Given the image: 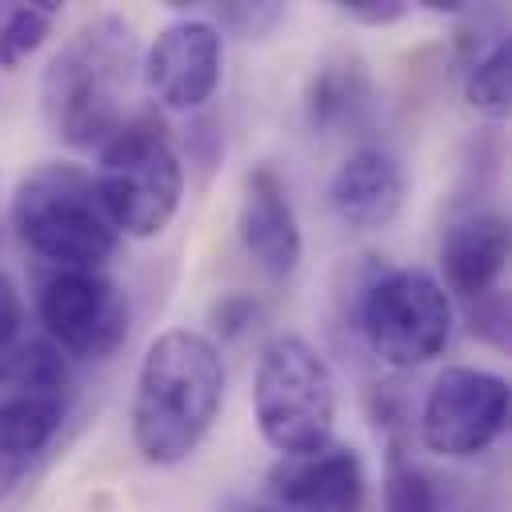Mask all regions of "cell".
I'll list each match as a JSON object with an SVG mask.
<instances>
[{"label": "cell", "instance_id": "ac0fdd59", "mask_svg": "<svg viewBox=\"0 0 512 512\" xmlns=\"http://www.w3.org/2000/svg\"><path fill=\"white\" fill-rule=\"evenodd\" d=\"M444 496L432 472L392 452L384 476V512H440Z\"/></svg>", "mask_w": 512, "mask_h": 512}, {"label": "cell", "instance_id": "6da1fadb", "mask_svg": "<svg viewBox=\"0 0 512 512\" xmlns=\"http://www.w3.org/2000/svg\"><path fill=\"white\" fill-rule=\"evenodd\" d=\"M224 404V360L220 348L192 332H160L136 372L132 392V440L148 464L172 468L188 460Z\"/></svg>", "mask_w": 512, "mask_h": 512}, {"label": "cell", "instance_id": "9c48e42d", "mask_svg": "<svg viewBox=\"0 0 512 512\" xmlns=\"http://www.w3.org/2000/svg\"><path fill=\"white\" fill-rule=\"evenodd\" d=\"M508 428V380L488 368H444L420 408V440L428 452L468 460L488 452Z\"/></svg>", "mask_w": 512, "mask_h": 512}, {"label": "cell", "instance_id": "277c9868", "mask_svg": "<svg viewBox=\"0 0 512 512\" xmlns=\"http://www.w3.org/2000/svg\"><path fill=\"white\" fill-rule=\"evenodd\" d=\"M252 408L260 436L280 456H308L332 444L336 428V376L316 344L296 332H280L264 344Z\"/></svg>", "mask_w": 512, "mask_h": 512}, {"label": "cell", "instance_id": "8fae6325", "mask_svg": "<svg viewBox=\"0 0 512 512\" xmlns=\"http://www.w3.org/2000/svg\"><path fill=\"white\" fill-rule=\"evenodd\" d=\"M280 512H360L368 472L352 444H324L308 456H280L268 472Z\"/></svg>", "mask_w": 512, "mask_h": 512}, {"label": "cell", "instance_id": "2e32d148", "mask_svg": "<svg viewBox=\"0 0 512 512\" xmlns=\"http://www.w3.org/2000/svg\"><path fill=\"white\" fill-rule=\"evenodd\" d=\"M508 84H512V40L508 32H496L464 60V96L476 112L504 120L508 116Z\"/></svg>", "mask_w": 512, "mask_h": 512}, {"label": "cell", "instance_id": "7402d4cb", "mask_svg": "<svg viewBox=\"0 0 512 512\" xmlns=\"http://www.w3.org/2000/svg\"><path fill=\"white\" fill-rule=\"evenodd\" d=\"M340 12L352 16V20H360V24H372V28H376V24L400 20V16L408 12V4H400V0H344Z\"/></svg>", "mask_w": 512, "mask_h": 512}, {"label": "cell", "instance_id": "7c38bea8", "mask_svg": "<svg viewBox=\"0 0 512 512\" xmlns=\"http://www.w3.org/2000/svg\"><path fill=\"white\" fill-rule=\"evenodd\" d=\"M236 236H240L244 252L256 260V268L268 272L272 280H284L296 272V264L304 256V240H300L296 208H292L288 188L276 176V168L256 164L252 172H244Z\"/></svg>", "mask_w": 512, "mask_h": 512}, {"label": "cell", "instance_id": "ba28073f", "mask_svg": "<svg viewBox=\"0 0 512 512\" xmlns=\"http://www.w3.org/2000/svg\"><path fill=\"white\" fill-rule=\"evenodd\" d=\"M36 316L48 340L80 360H108L128 340V296L116 280L84 268H56L36 288Z\"/></svg>", "mask_w": 512, "mask_h": 512}, {"label": "cell", "instance_id": "3957f363", "mask_svg": "<svg viewBox=\"0 0 512 512\" xmlns=\"http://www.w3.org/2000/svg\"><path fill=\"white\" fill-rule=\"evenodd\" d=\"M16 236L56 268L96 272L116 252V228L108 224L92 176L76 164L32 168L12 196Z\"/></svg>", "mask_w": 512, "mask_h": 512}, {"label": "cell", "instance_id": "52a82bcc", "mask_svg": "<svg viewBox=\"0 0 512 512\" xmlns=\"http://www.w3.org/2000/svg\"><path fill=\"white\" fill-rule=\"evenodd\" d=\"M72 404V372L52 340H28L0 356V464L24 472L52 448Z\"/></svg>", "mask_w": 512, "mask_h": 512}, {"label": "cell", "instance_id": "cb8c5ba5", "mask_svg": "<svg viewBox=\"0 0 512 512\" xmlns=\"http://www.w3.org/2000/svg\"><path fill=\"white\" fill-rule=\"evenodd\" d=\"M252 512H276V508H252Z\"/></svg>", "mask_w": 512, "mask_h": 512}, {"label": "cell", "instance_id": "ffe728a7", "mask_svg": "<svg viewBox=\"0 0 512 512\" xmlns=\"http://www.w3.org/2000/svg\"><path fill=\"white\" fill-rule=\"evenodd\" d=\"M216 12H220L224 24L248 32V36H252V32H264L268 24L280 20V4H224V8H216Z\"/></svg>", "mask_w": 512, "mask_h": 512}, {"label": "cell", "instance_id": "9a60e30c", "mask_svg": "<svg viewBox=\"0 0 512 512\" xmlns=\"http://www.w3.org/2000/svg\"><path fill=\"white\" fill-rule=\"evenodd\" d=\"M376 104L372 92V76L356 56H336L324 60L304 88V120L312 132L320 136H336V132H356L368 124Z\"/></svg>", "mask_w": 512, "mask_h": 512}, {"label": "cell", "instance_id": "603a6c76", "mask_svg": "<svg viewBox=\"0 0 512 512\" xmlns=\"http://www.w3.org/2000/svg\"><path fill=\"white\" fill-rule=\"evenodd\" d=\"M252 312H256V304H252L248 296H224L212 316H216V328H220V332L236 336L244 324H252Z\"/></svg>", "mask_w": 512, "mask_h": 512}, {"label": "cell", "instance_id": "8992f818", "mask_svg": "<svg viewBox=\"0 0 512 512\" xmlns=\"http://www.w3.org/2000/svg\"><path fill=\"white\" fill-rule=\"evenodd\" d=\"M360 332L376 360L412 372L452 336V296L428 268H392L360 296Z\"/></svg>", "mask_w": 512, "mask_h": 512}, {"label": "cell", "instance_id": "4fadbf2b", "mask_svg": "<svg viewBox=\"0 0 512 512\" xmlns=\"http://www.w3.org/2000/svg\"><path fill=\"white\" fill-rule=\"evenodd\" d=\"M408 176L396 152L368 144L340 160V168L328 180V204L340 216V224L356 232H376L392 224L404 208Z\"/></svg>", "mask_w": 512, "mask_h": 512}, {"label": "cell", "instance_id": "d6986e66", "mask_svg": "<svg viewBox=\"0 0 512 512\" xmlns=\"http://www.w3.org/2000/svg\"><path fill=\"white\" fill-rule=\"evenodd\" d=\"M472 332H480L492 344H504L508 340V308H504V296L500 292H488V296H480L472 304Z\"/></svg>", "mask_w": 512, "mask_h": 512}, {"label": "cell", "instance_id": "44dd1931", "mask_svg": "<svg viewBox=\"0 0 512 512\" xmlns=\"http://www.w3.org/2000/svg\"><path fill=\"white\" fill-rule=\"evenodd\" d=\"M20 324H24V300L16 292V284L0 272V356L12 348V340L20 336Z\"/></svg>", "mask_w": 512, "mask_h": 512}, {"label": "cell", "instance_id": "30bf717a", "mask_svg": "<svg viewBox=\"0 0 512 512\" xmlns=\"http://www.w3.org/2000/svg\"><path fill=\"white\" fill-rule=\"evenodd\" d=\"M220 64H224V40L212 20H176L168 24L148 56H144V80L152 96L172 112H192L212 100L220 88Z\"/></svg>", "mask_w": 512, "mask_h": 512}, {"label": "cell", "instance_id": "5bb4252c", "mask_svg": "<svg viewBox=\"0 0 512 512\" xmlns=\"http://www.w3.org/2000/svg\"><path fill=\"white\" fill-rule=\"evenodd\" d=\"M508 264V224L496 212H476L456 220L440 240V284L464 300L496 292V280Z\"/></svg>", "mask_w": 512, "mask_h": 512}, {"label": "cell", "instance_id": "5b68a950", "mask_svg": "<svg viewBox=\"0 0 512 512\" xmlns=\"http://www.w3.org/2000/svg\"><path fill=\"white\" fill-rule=\"evenodd\" d=\"M92 188L116 232L148 240L160 236L180 208L184 164L160 124L124 120V128L100 148Z\"/></svg>", "mask_w": 512, "mask_h": 512}, {"label": "cell", "instance_id": "e0dca14e", "mask_svg": "<svg viewBox=\"0 0 512 512\" xmlns=\"http://www.w3.org/2000/svg\"><path fill=\"white\" fill-rule=\"evenodd\" d=\"M56 16V0H0V68L24 64L48 40Z\"/></svg>", "mask_w": 512, "mask_h": 512}, {"label": "cell", "instance_id": "7a4b0ae2", "mask_svg": "<svg viewBox=\"0 0 512 512\" xmlns=\"http://www.w3.org/2000/svg\"><path fill=\"white\" fill-rule=\"evenodd\" d=\"M132 72V24L120 16H96L60 44L40 76V108L48 128L80 152L104 148L124 128Z\"/></svg>", "mask_w": 512, "mask_h": 512}]
</instances>
